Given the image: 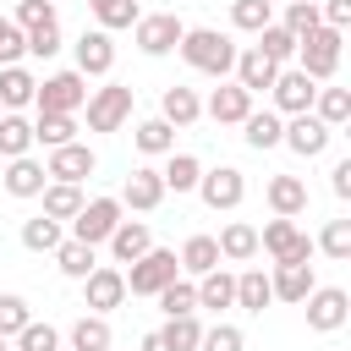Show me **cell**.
Listing matches in <instances>:
<instances>
[{
    "mask_svg": "<svg viewBox=\"0 0 351 351\" xmlns=\"http://www.w3.org/2000/svg\"><path fill=\"white\" fill-rule=\"evenodd\" d=\"M176 49H181V60H186L192 71H203V77H225V71L236 66V44H230L219 27H186Z\"/></svg>",
    "mask_w": 351,
    "mask_h": 351,
    "instance_id": "6da1fadb",
    "label": "cell"
},
{
    "mask_svg": "<svg viewBox=\"0 0 351 351\" xmlns=\"http://www.w3.org/2000/svg\"><path fill=\"white\" fill-rule=\"evenodd\" d=\"M296 66L313 77V82H329L335 66H340V27H313L307 38H296Z\"/></svg>",
    "mask_w": 351,
    "mask_h": 351,
    "instance_id": "7a4b0ae2",
    "label": "cell"
},
{
    "mask_svg": "<svg viewBox=\"0 0 351 351\" xmlns=\"http://www.w3.org/2000/svg\"><path fill=\"white\" fill-rule=\"evenodd\" d=\"M176 274H181L176 252H170V247H148L143 258H132V269H126V291H132V296H159Z\"/></svg>",
    "mask_w": 351,
    "mask_h": 351,
    "instance_id": "3957f363",
    "label": "cell"
},
{
    "mask_svg": "<svg viewBox=\"0 0 351 351\" xmlns=\"http://www.w3.org/2000/svg\"><path fill=\"white\" fill-rule=\"evenodd\" d=\"M33 104L49 110V115H77L88 104V77L82 71H55V77H44L33 88Z\"/></svg>",
    "mask_w": 351,
    "mask_h": 351,
    "instance_id": "277c9868",
    "label": "cell"
},
{
    "mask_svg": "<svg viewBox=\"0 0 351 351\" xmlns=\"http://www.w3.org/2000/svg\"><path fill=\"white\" fill-rule=\"evenodd\" d=\"M258 247H263L274 263H313V236L296 230V219H285V214H274V219L263 225Z\"/></svg>",
    "mask_w": 351,
    "mask_h": 351,
    "instance_id": "5b68a950",
    "label": "cell"
},
{
    "mask_svg": "<svg viewBox=\"0 0 351 351\" xmlns=\"http://www.w3.org/2000/svg\"><path fill=\"white\" fill-rule=\"evenodd\" d=\"M132 115V88L126 82H104L88 93V132H121Z\"/></svg>",
    "mask_w": 351,
    "mask_h": 351,
    "instance_id": "8992f818",
    "label": "cell"
},
{
    "mask_svg": "<svg viewBox=\"0 0 351 351\" xmlns=\"http://www.w3.org/2000/svg\"><path fill=\"white\" fill-rule=\"evenodd\" d=\"M121 225V197H88L77 214H71V236L77 241H88V247H99V241H110V230Z\"/></svg>",
    "mask_w": 351,
    "mask_h": 351,
    "instance_id": "52a82bcc",
    "label": "cell"
},
{
    "mask_svg": "<svg viewBox=\"0 0 351 351\" xmlns=\"http://www.w3.org/2000/svg\"><path fill=\"white\" fill-rule=\"evenodd\" d=\"M181 33H186V22L176 11H154V16H137L132 22V38H137L143 55H170L181 44Z\"/></svg>",
    "mask_w": 351,
    "mask_h": 351,
    "instance_id": "ba28073f",
    "label": "cell"
},
{
    "mask_svg": "<svg viewBox=\"0 0 351 351\" xmlns=\"http://www.w3.org/2000/svg\"><path fill=\"white\" fill-rule=\"evenodd\" d=\"M302 302H307V329H318V335H335L351 318V296L340 285H313Z\"/></svg>",
    "mask_w": 351,
    "mask_h": 351,
    "instance_id": "9c48e42d",
    "label": "cell"
},
{
    "mask_svg": "<svg viewBox=\"0 0 351 351\" xmlns=\"http://www.w3.org/2000/svg\"><path fill=\"white\" fill-rule=\"evenodd\" d=\"M329 137H335V126H324L313 110H302V115H285V132H280V143H285L291 154H302V159H318V154L329 148Z\"/></svg>",
    "mask_w": 351,
    "mask_h": 351,
    "instance_id": "30bf717a",
    "label": "cell"
},
{
    "mask_svg": "<svg viewBox=\"0 0 351 351\" xmlns=\"http://www.w3.org/2000/svg\"><path fill=\"white\" fill-rule=\"evenodd\" d=\"M93 170H99V159H93L88 143H60V148H49V159H44V176H49V181H71V186H82Z\"/></svg>",
    "mask_w": 351,
    "mask_h": 351,
    "instance_id": "8fae6325",
    "label": "cell"
},
{
    "mask_svg": "<svg viewBox=\"0 0 351 351\" xmlns=\"http://www.w3.org/2000/svg\"><path fill=\"white\" fill-rule=\"evenodd\" d=\"M192 192L219 214V208H236V203L247 197V181H241V170H236V165H219V170H203Z\"/></svg>",
    "mask_w": 351,
    "mask_h": 351,
    "instance_id": "7c38bea8",
    "label": "cell"
},
{
    "mask_svg": "<svg viewBox=\"0 0 351 351\" xmlns=\"http://www.w3.org/2000/svg\"><path fill=\"white\" fill-rule=\"evenodd\" d=\"M269 93H274V110H280V115H302V110H313V93H318V82H313L302 66H291V71H274Z\"/></svg>",
    "mask_w": 351,
    "mask_h": 351,
    "instance_id": "4fadbf2b",
    "label": "cell"
},
{
    "mask_svg": "<svg viewBox=\"0 0 351 351\" xmlns=\"http://www.w3.org/2000/svg\"><path fill=\"white\" fill-rule=\"evenodd\" d=\"M82 291H88V307H93V313H110V307L126 302V274H121L115 263H93V269L82 274Z\"/></svg>",
    "mask_w": 351,
    "mask_h": 351,
    "instance_id": "5bb4252c",
    "label": "cell"
},
{
    "mask_svg": "<svg viewBox=\"0 0 351 351\" xmlns=\"http://www.w3.org/2000/svg\"><path fill=\"white\" fill-rule=\"evenodd\" d=\"M110 66H115L110 33L104 27H82V38H77V71L82 77H110Z\"/></svg>",
    "mask_w": 351,
    "mask_h": 351,
    "instance_id": "9a60e30c",
    "label": "cell"
},
{
    "mask_svg": "<svg viewBox=\"0 0 351 351\" xmlns=\"http://www.w3.org/2000/svg\"><path fill=\"white\" fill-rule=\"evenodd\" d=\"M247 110H252V93H247L241 82H219V88L208 93V104H203V115L219 121V126H241Z\"/></svg>",
    "mask_w": 351,
    "mask_h": 351,
    "instance_id": "2e32d148",
    "label": "cell"
},
{
    "mask_svg": "<svg viewBox=\"0 0 351 351\" xmlns=\"http://www.w3.org/2000/svg\"><path fill=\"white\" fill-rule=\"evenodd\" d=\"M159 203H165V181H159V170H132L126 186H121V208L148 214V208H159Z\"/></svg>",
    "mask_w": 351,
    "mask_h": 351,
    "instance_id": "e0dca14e",
    "label": "cell"
},
{
    "mask_svg": "<svg viewBox=\"0 0 351 351\" xmlns=\"http://www.w3.org/2000/svg\"><path fill=\"white\" fill-rule=\"evenodd\" d=\"M230 71H236V82H241L247 93H263V88L274 82V71H280V66L252 44V49H236V66H230Z\"/></svg>",
    "mask_w": 351,
    "mask_h": 351,
    "instance_id": "ac0fdd59",
    "label": "cell"
},
{
    "mask_svg": "<svg viewBox=\"0 0 351 351\" xmlns=\"http://www.w3.org/2000/svg\"><path fill=\"white\" fill-rule=\"evenodd\" d=\"M280 132H285V121H280V110H247L241 115V137H247V148H280Z\"/></svg>",
    "mask_w": 351,
    "mask_h": 351,
    "instance_id": "d6986e66",
    "label": "cell"
},
{
    "mask_svg": "<svg viewBox=\"0 0 351 351\" xmlns=\"http://www.w3.org/2000/svg\"><path fill=\"white\" fill-rule=\"evenodd\" d=\"M44 181H49V176H44V165H38V159H27V154H16V159L5 165V192H11V197H38V192H44Z\"/></svg>",
    "mask_w": 351,
    "mask_h": 351,
    "instance_id": "ffe728a7",
    "label": "cell"
},
{
    "mask_svg": "<svg viewBox=\"0 0 351 351\" xmlns=\"http://www.w3.org/2000/svg\"><path fill=\"white\" fill-rule=\"evenodd\" d=\"M269 208L285 214V219L307 214V181H302V176H274V181H269Z\"/></svg>",
    "mask_w": 351,
    "mask_h": 351,
    "instance_id": "44dd1931",
    "label": "cell"
},
{
    "mask_svg": "<svg viewBox=\"0 0 351 351\" xmlns=\"http://www.w3.org/2000/svg\"><path fill=\"white\" fill-rule=\"evenodd\" d=\"M148 247H154V236H148L143 219H121V225L110 230V252H115V263H132V258H143Z\"/></svg>",
    "mask_w": 351,
    "mask_h": 351,
    "instance_id": "7402d4cb",
    "label": "cell"
},
{
    "mask_svg": "<svg viewBox=\"0 0 351 351\" xmlns=\"http://www.w3.org/2000/svg\"><path fill=\"white\" fill-rule=\"evenodd\" d=\"M269 291H274L280 302H302V296L313 291V263H274Z\"/></svg>",
    "mask_w": 351,
    "mask_h": 351,
    "instance_id": "603a6c76",
    "label": "cell"
},
{
    "mask_svg": "<svg viewBox=\"0 0 351 351\" xmlns=\"http://www.w3.org/2000/svg\"><path fill=\"white\" fill-rule=\"evenodd\" d=\"M197 307H236V274H225V269H208V274H197Z\"/></svg>",
    "mask_w": 351,
    "mask_h": 351,
    "instance_id": "cb8c5ba5",
    "label": "cell"
},
{
    "mask_svg": "<svg viewBox=\"0 0 351 351\" xmlns=\"http://www.w3.org/2000/svg\"><path fill=\"white\" fill-rule=\"evenodd\" d=\"M159 115H165L170 126H192V121L203 115V99H197L192 88H181V82H176V88H165V99H159Z\"/></svg>",
    "mask_w": 351,
    "mask_h": 351,
    "instance_id": "d4e9b609",
    "label": "cell"
},
{
    "mask_svg": "<svg viewBox=\"0 0 351 351\" xmlns=\"http://www.w3.org/2000/svg\"><path fill=\"white\" fill-rule=\"evenodd\" d=\"M219 258H230V263H247V258H258V230L252 225H241V219H230L219 236Z\"/></svg>",
    "mask_w": 351,
    "mask_h": 351,
    "instance_id": "484cf974",
    "label": "cell"
},
{
    "mask_svg": "<svg viewBox=\"0 0 351 351\" xmlns=\"http://www.w3.org/2000/svg\"><path fill=\"white\" fill-rule=\"evenodd\" d=\"M33 88H38L33 71H22V66H0V110H22V104H33Z\"/></svg>",
    "mask_w": 351,
    "mask_h": 351,
    "instance_id": "4316f807",
    "label": "cell"
},
{
    "mask_svg": "<svg viewBox=\"0 0 351 351\" xmlns=\"http://www.w3.org/2000/svg\"><path fill=\"white\" fill-rule=\"evenodd\" d=\"M38 197H44V214H49V219H71V214L88 203V197H82V186H71V181H44V192H38Z\"/></svg>",
    "mask_w": 351,
    "mask_h": 351,
    "instance_id": "83f0119b",
    "label": "cell"
},
{
    "mask_svg": "<svg viewBox=\"0 0 351 351\" xmlns=\"http://www.w3.org/2000/svg\"><path fill=\"white\" fill-rule=\"evenodd\" d=\"M274 302V291H269V274L263 269H241L236 274V307H247V313H263Z\"/></svg>",
    "mask_w": 351,
    "mask_h": 351,
    "instance_id": "f1b7e54d",
    "label": "cell"
},
{
    "mask_svg": "<svg viewBox=\"0 0 351 351\" xmlns=\"http://www.w3.org/2000/svg\"><path fill=\"white\" fill-rule=\"evenodd\" d=\"M115 340H110V324H104V313H82L77 324H71V351H110Z\"/></svg>",
    "mask_w": 351,
    "mask_h": 351,
    "instance_id": "f546056e",
    "label": "cell"
},
{
    "mask_svg": "<svg viewBox=\"0 0 351 351\" xmlns=\"http://www.w3.org/2000/svg\"><path fill=\"white\" fill-rule=\"evenodd\" d=\"M132 143H137L143 154H176V126H170L165 115H154V121H137Z\"/></svg>",
    "mask_w": 351,
    "mask_h": 351,
    "instance_id": "4dcf8cb0",
    "label": "cell"
},
{
    "mask_svg": "<svg viewBox=\"0 0 351 351\" xmlns=\"http://www.w3.org/2000/svg\"><path fill=\"white\" fill-rule=\"evenodd\" d=\"M186 274H208V269H219V241L214 236H186V247H181V258H176Z\"/></svg>",
    "mask_w": 351,
    "mask_h": 351,
    "instance_id": "1f68e13d",
    "label": "cell"
},
{
    "mask_svg": "<svg viewBox=\"0 0 351 351\" xmlns=\"http://www.w3.org/2000/svg\"><path fill=\"white\" fill-rule=\"evenodd\" d=\"M27 148H33V121H22L16 110H0V154L16 159V154H27Z\"/></svg>",
    "mask_w": 351,
    "mask_h": 351,
    "instance_id": "d6a6232c",
    "label": "cell"
},
{
    "mask_svg": "<svg viewBox=\"0 0 351 351\" xmlns=\"http://www.w3.org/2000/svg\"><path fill=\"white\" fill-rule=\"evenodd\" d=\"M313 115H318L324 126H346V121H351V93H346V88H318V93H313Z\"/></svg>",
    "mask_w": 351,
    "mask_h": 351,
    "instance_id": "836d02e7",
    "label": "cell"
},
{
    "mask_svg": "<svg viewBox=\"0 0 351 351\" xmlns=\"http://www.w3.org/2000/svg\"><path fill=\"white\" fill-rule=\"evenodd\" d=\"M33 143H44V148L77 143V121H71V115H49V110H38V121H33Z\"/></svg>",
    "mask_w": 351,
    "mask_h": 351,
    "instance_id": "e575fe53",
    "label": "cell"
},
{
    "mask_svg": "<svg viewBox=\"0 0 351 351\" xmlns=\"http://www.w3.org/2000/svg\"><path fill=\"white\" fill-rule=\"evenodd\" d=\"M159 340H165L170 351H197V340H203V324H197V313H181V318H165V329H159Z\"/></svg>",
    "mask_w": 351,
    "mask_h": 351,
    "instance_id": "d590c367",
    "label": "cell"
},
{
    "mask_svg": "<svg viewBox=\"0 0 351 351\" xmlns=\"http://www.w3.org/2000/svg\"><path fill=\"white\" fill-rule=\"evenodd\" d=\"M88 11H93V22L104 27V33H115V27H132L143 11H137V0H88Z\"/></svg>",
    "mask_w": 351,
    "mask_h": 351,
    "instance_id": "8d00e7d4",
    "label": "cell"
},
{
    "mask_svg": "<svg viewBox=\"0 0 351 351\" xmlns=\"http://www.w3.org/2000/svg\"><path fill=\"white\" fill-rule=\"evenodd\" d=\"M197 176H203V165H197L192 154H170V165L159 170L165 192H192V186H197Z\"/></svg>",
    "mask_w": 351,
    "mask_h": 351,
    "instance_id": "74e56055",
    "label": "cell"
},
{
    "mask_svg": "<svg viewBox=\"0 0 351 351\" xmlns=\"http://www.w3.org/2000/svg\"><path fill=\"white\" fill-rule=\"evenodd\" d=\"M66 236H60V219H49V214H38V219H27L22 225V247L27 252H55Z\"/></svg>",
    "mask_w": 351,
    "mask_h": 351,
    "instance_id": "f35d334b",
    "label": "cell"
},
{
    "mask_svg": "<svg viewBox=\"0 0 351 351\" xmlns=\"http://www.w3.org/2000/svg\"><path fill=\"white\" fill-rule=\"evenodd\" d=\"M55 263H60V274H66V280H82V274L93 269V247L71 236V241H60V247H55Z\"/></svg>",
    "mask_w": 351,
    "mask_h": 351,
    "instance_id": "ab89813d",
    "label": "cell"
},
{
    "mask_svg": "<svg viewBox=\"0 0 351 351\" xmlns=\"http://www.w3.org/2000/svg\"><path fill=\"white\" fill-rule=\"evenodd\" d=\"M269 22H274V5H269V0H230V27L258 33V27H269Z\"/></svg>",
    "mask_w": 351,
    "mask_h": 351,
    "instance_id": "60d3db41",
    "label": "cell"
},
{
    "mask_svg": "<svg viewBox=\"0 0 351 351\" xmlns=\"http://www.w3.org/2000/svg\"><path fill=\"white\" fill-rule=\"evenodd\" d=\"M258 49H263L274 66H285V60L296 55V33H285L280 22H269V27H258Z\"/></svg>",
    "mask_w": 351,
    "mask_h": 351,
    "instance_id": "b9f144b4",
    "label": "cell"
},
{
    "mask_svg": "<svg viewBox=\"0 0 351 351\" xmlns=\"http://www.w3.org/2000/svg\"><path fill=\"white\" fill-rule=\"evenodd\" d=\"M285 5V33H296V38H307L313 27H318V0H280Z\"/></svg>",
    "mask_w": 351,
    "mask_h": 351,
    "instance_id": "7bdbcfd3",
    "label": "cell"
},
{
    "mask_svg": "<svg viewBox=\"0 0 351 351\" xmlns=\"http://www.w3.org/2000/svg\"><path fill=\"white\" fill-rule=\"evenodd\" d=\"M313 252H329V258H340V263H346V258H351V219H329V225H324V236L313 241Z\"/></svg>",
    "mask_w": 351,
    "mask_h": 351,
    "instance_id": "ee69618b",
    "label": "cell"
},
{
    "mask_svg": "<svg viewBox=\"0 0 351 351\" xmlns=\"http://www.w3.org/2000/svg\"><path fill=\"white\" fill-rule=\"evenodd\" d=\"M16 351H60V329L55 324H22L16 329Z\"/></svg>",
    "mask_w": 351,
    "mask_h": 351,
    "instance_id": "f6af8a7d",
    "label": "cell"
},
{
    "mask_svg": "<svg viewBox=\"0 0 351 351\" xmlns=\"http://www.w3.org/2000/svg\"><path fill=\"white\" fill-rule=\"evenodd\" d=\"M159 307H165V318H181V313H197V291H192L186 280H170V285L159 291Z\"/></svg>",
    "mask_w": 351,
    "mask_h": 351,
    "instance_id": "bcb514c9",
    "label": "cell"
},
{
    "mask_svg": "<svg viewBox=\"0 0 351 351\" xmlns=\"http://www.w3.org/2000/svg\"><path fill=\"white\" fill-rule=\"evenodd\" d=\"M49 22H60L55 16V0H16V27L27 33V27H49Z\"/></svg>",
    "mask_w": 351,
    "mask_h": 351,
    "instance_id": "7dc6e473",
    "label": "cell"
},
{
    "mask_svg": "<svg viewBox=\"0 0 351 351\" xmlns=\"http://www.w3.org/2000/svg\"><path fill=\"white\" fill-rule=\"evenodd\" d=\"M22 55H27V33L11 16H0V66H16Z\"/></svg>",
    "mask_w": 351,
    "mask_h": 351,
    "instance_id": "c3c4849f",
    "label": "cell"
},
{
    "mask_svg": "<svg viewBox=\"0 0 351 351\" xmlns=\"http://www.w3.org/2000/svg\"><path fill=\"white\" fill-rule=\"evenodd\" d=\"M247 340H241V329L236 324H214V329H203V340H197V351H241Z\"/></svg>",
    "mask_w": 351,
    "mask_h": 351,
    "instance_id": "681fc988",
    "label": "cell"
},
{
    "mask_svg": "<svg viewBox=\"0 0 351 351\" xmlns=\"http://www.w3.org/2000/svg\"><path fill=\"white\" fill-rule=\"evenodd\" d=\"M27 55H38V60L60 55V22H49V27H27Z\"/></svg>",
    "mask_w": 351,
    "mask_h": 351,
    "instance_id": "f907efd6",
    "label": "cell"
},
{
    "mask_svg": "<svg viewBox=\"0 0 351 351\" xmlns=\"http://www.w3.org/2000/svg\"><path fill=\"white\" fill-rule=\"evenodd\" d=\"M27 318H33V313H27V302H22V296H0V335H5V340H11Z\"/></svg>",
    "mask_w": 351,
    "mask_h": 351,
    "instance_id": "816d5d0a",
    "label": "cell"
},
{
    "mask_svg": "<svg viewBox=\"0 0 351 351\" xmlns=\"http://www.w3.org/2000/svg\"><path fill=\"white\" fill-rule=\"evenodd\" d=\"M318 22L346 33V27H351V0H318Z\"/></svg>",
    "mask_w": 351,
    "mask_h": 351,
    "instance_id": "f5cc1de1",
    "label": "cell"
},
{
    "mask_svg": "<svg viewBox=\"0 0 351 351\" xmlns=\"http://www.w3.org/2000/svg\"><path fill=\"white\" fill-rule=\"evenodd\" d=\"M329 186H335V197H351V159H340L329 170Z\"/></svg>",
    "mask_w": 351,
    "mask_h": 351,
    "instance_id": "db71d44e",
    "label": "cell"
},
{
    "mask_svg": "<svg viewBox=\"0 0 351 351\" xmlns=\"http://www.w3.org/2000/svg\"><path fill=\"white\" fill-rule=\"evenodd\" d=\"M143 351H170V346H165V340H159V329H154V335H143Z\"/></svg>",
    "mask_w": 351,
    "mask_h": 351,
    "instance_id": "11a10c76",
    "label": "cell"
},
{
    "mask_svg": "<svg viewBox=\"0 0 351 351\" xmlns=\"http://www.w3.org/2000/svg\"><path fill=\"white\" fill-rule=\"evenodd\" d=\"M0 351H5V335H0Z\"/></svg>",
    "mask_w": 351,
    "mask_h": 351,
    "instance_id": "9f6ffc18",
    "label": "cell"
},
{
    "mask_svg": "<svg viewBox=\"0 0 351 351\" xmlns=\"http://www.w3.org/2000/svg\"><path fill=\"white\" fill-rule=\"evenodd\" d=\"M269 5H280V0H269Z\"/></svg>",
    "mask_w": 351,
    "mask_h": 351,
    "instance_id": "6f0895ef",
    "label": "cell"
},
{
    "mask_svg": "<svg viewBox=\"0 0 351 351\" xmlns=\"http://www.w3.org/2000/svg\"><path fill=\"white\" fill-rule=\"evenodd\" d=\"M110 351H115V346H110Z\"/></svg>",
    "mask_w": 351,
    "mask_h": 351,
    "instance_id": "680465c9",
    "label": "cell"
}]
</instances>
